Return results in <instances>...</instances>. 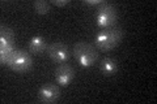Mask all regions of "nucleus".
I'll use <instances>...</instances> for the list:
<instances>
[{
    "instance_id": "nucleus-1",
    "label": "nucleus",
    "mask_w": 157,
    "mask_h": 104,
    "mask_svg": "<svg viewBox=\"0 0 157 104\" xmlns=\"http://www.w3.org/2000/svg\"><path fill=\"white\" fill-rule=\"evenodd\" d=\"M122 39H123V30L121 27L113 26L98 33L94 38V43L100 51L106 52L114 49L122 42Z\"/></svg>"
},
{
    "instance_id": "nucleus-2",
    "label": "nucleus",
    "mask_w": 157,
    "mask_h": 104,
    "mask_svg": "<svg viewBox=\"0 0 157 104\" xmlns=\"http://www.w3.org/2000/svg\"><path fill=\"white\" fill-rule=\"evenodd\" d=\"M73 57L82 68L93 66L98 61V51L94 46L86 42H77L72 49Z\"/></svg>"
},
{
    "instance_id": "nucleus-3",
    "label": "nucleus",
    "mask_w": 157,
    "mask_h": 104,
    "mask_svg": "<svg viewBox=\"0 0 157 104\" xmlns=\"http://www.w3.org/2000/svg\"><path fill=\"white\" fill-rule=\"evenodd\" d=\"M7 66L12 69L16 73H26L33 68V57L30 52H26L25 49H14L11 53Z\"/></svg>"
},
{
    "instance_id": "nucleus-4",
    "label": "nucleus",
    "mask_w": 157,
    "mask_h": 104,
    "mask_svg": "<svg viewBox=\"0 0 157 104\" xmlns=\"http://www.w3.org/2000/svg\"><path fill=\"white\" fill-rule=\"evenodd\" d=\"M14 31L11 27L2 25L0 26V61L2 65H7L11 53L14 51Z\"/></svg>"
},
{
    "instance_id": "nucleus-5",
    "label": "nucleus",
    "mask_w": 157,
    "mask_h": 104,
    "mask_svg": "<svg viewBox=\"0 0 157 104\" xmlns=\"http://www.w3.org/2000/svg\"><path fill=\"white\" fill-rule=\"evenodd\" d=\"M118 20V12L117 8L109 3H104L97 8L96 13V22L97 26L101 29H109L115 26Z\"/></svg>"
},
{
    "instance_id": "nucleus-6",
    "label": "nucleus",
    "mask_w": 157,
    "mask_h": 104,
    "mask_svg": "<svg viewBox=\"0 0 157 104\" xmlns=\"http://www.w3.org/2000/svg\"><path fill=\"white\" fill-rule=\"evenodd\" d=\"M47 55L50 57V60L55 64H63L67 63L68 59L71 57V51L68 46L63 42H54L48 44L47 47Z\"/></svg>"
},
{
    "instance_id": "nucleus-7",
    "label": "nucleus",
    "mask_w": 157,
    "mask_h": 104,
    "mask_svg": "<svg viewBox=\"0 0 157 104\" xmlns=\"http://www.w3.org/2000/svg\"><path fill=\"white\" fill-rule=\"evenodd\" d=\"M75 78V70L73 68L67 63L59 64L58 68L55 69V81L59 86L66 87L73 81Z\"/></svg>"
},
{
    "instance_id": "nucleus-8",
    "label": "nucleus",
    "mask_w": 157,
    "mask_h": 104,
    "mask_svg": "<svg viewBox=\"0 0 157 104\" xmlns=\"http://www.w3.org/2000/svg\"><path fill=\"white\" fill-rule=\"evenodd\" d=\"M38 98L42 103L52 104L59 100L60 98V88L59 85H54V83H47V85L42 86L38 91Z\"/></svg>"
},
{
    "instance_id": "nucleus-9",
    "label": "nucleus",
    "mask_w": 157,
    "mask_h": 104,
    "mask_svg": "<svg viewBox=\"0 0 157 104\" xmlns=\"http://www.w3.org/2000/svg\"><path fill=\"white\" fill-rule=\"evenodd\" d=\"M47 42L46 39L43 37H39V35H36L30 39L29 42V52L32 55H42L47 51Z\"/></svg>"
},
{
    "instance_id": "nucleus-10",
    "label": "nucleus",
    "mask_w": 157,
    "mask_h": 104,
    "mask_svg": "<svg viewBox=\"0 0 157 104\" xmlns=\"http://www.w3.org/2000/svg\"><path fill=\"white\" fill-rule=\"evenodd\" d=\"M100 68H101V73L105 77H113L118 72V63L113 57H104L100 63Z\"/></svg>"
},
{
    "instance_id": "nucleus-11",
    "label": "nucleus",
    "mask_w": 157,
    "mask_h": 104,
    "mask_svg": "<svg viewBox=\"0 0 157 104\" xmlns=\"http://www.w3.org/2000/svg\"><path fill=\"white\" fill-rule=\"evenodd\" d=\"M33 7L38 14H48L51 12V4L45 0H36L33 3Z\"/></svg>"
},
{
    "instance_id": "nucleus-12",
    "label": "nucleus",
    "mask_w": 157,
    "mask_h": 104,
    "mask_svg": "<svg viewBox=\"0 0 157 104\" xmlns=\"http://www.w3.org/2000/svg\"><path fill=\"white\" fill-rule=\"evenodd\" d=\"M85 4V5H92V7H100L101 4H104L105 2L104 0H84V2H82Z\"/></svg>"
},
{
    "instance_id": "nucleus-13",
    "label": "nucleus",
    "mask_w": 157,
    "mask_h": 104,
    "mask_svg": "<svg viewBox=\"0 0 157 104\" xmlns=\"http://www.w3.org/2000/svg\"><path fill=\"white\" fill-rule=\"evenodd\" d=\"M51 4H54L56 7H66L70 4V0H52Z\"/></svg>"
}]
</instances>
